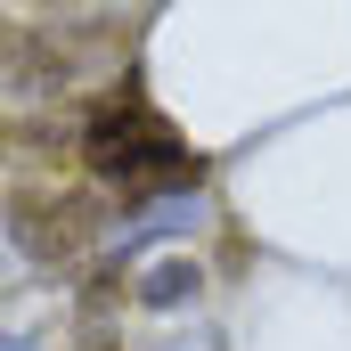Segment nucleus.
Returning <instances> with one entry per match:
<instances>
[{"label":"nucleus","instance_id":"f257e3e1","mask_svg":"<svg viewBox=\"0 0 351 351\" xmlns=\"http://www.w3.org/2000/svg\"><path fill=\"white\" fill-rule=\"evenodd\" d=\"M82 164L90 180L123 188V196H164V188H188L204 180V156L180 139L164 114H147L131 90H106L82 123Z\"/></svg>","mask_w":351,"mask_h":351},{"label":"nucleus","instance_id":"f03ea898","mask_svg":"<svg viewBox=\"0 0 351 351\" xmlns=\"http://www.w3.org/2000/svg\"><path fill=\"white\" fill-rule=\"evenodd\" d=\"M0 221H8V237H16L25 262L66 269L106 237V196L98 188H74V180H8Z\"/></svg>","mask_w":351,"mask_h":351},{"label":"nucleus","instance_id":"7ed1b4c3","mask_svg":"<svg viewBox=\"0 0 351 351\" xmlns=\"http://www.w3.org/2000/svg\"><path fill=\"white\" fill-rule=\"evenodd\" d=\"M180 286H188V269H180V262H172V269H156V286H147V302H172Z\"/></svg>","mask_w":351,"mask_h":351},{"label":"nucleus","instance_id":"20e7f679","mask_svg":"<svg viewBox=\"0 0 351 351\" xmlns=\"http://www.w3.org/2000/svg\"><path fill=\"white\" fill-rule=\"evenodd\" d=\"M98 351H123V343H98Z\"/></svg>","mask_w":351,"mask_h":351}]
</instances>
